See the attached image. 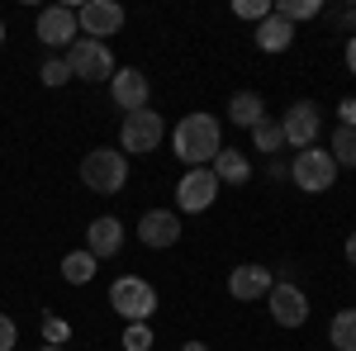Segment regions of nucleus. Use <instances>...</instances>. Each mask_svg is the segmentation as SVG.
<instances>
[{"label":"nucleus","mask_w":356,"mask_h":351,"mask_svg":"<svg viewBox=\"0 0 356 351\" xmlns=\"http://www.w3.org/2000/svg\"><path fill=\"white\" fill-rule=\"evenodd\" d=\"M171 152L186 162V171H191V166H209L223 152L219 119H214V114H186V119L171 129Z\"/></svg>","instance_id":"1"},{"label":"nucleus","mask_w":356,"mask_h":351,"mask_svg":"<svg viewBox=\"0 0 356 351\" xmlns=\"http://www.w3.org/2000/svg\"><path fill=\"white\" fill-rule=\"evenodd\" d=\"M129 181V157L114 152V147H95L81 157V186L95 195H119Z\"/></svg>","instance_id":"2"},{"label":"nucleus","mask_w":356,"mask_h":351,"mask_svg":"<svg viewBox=\"0 0 356 351\" xmlns=\"http://www.w3.org/2000/svg\"><path fill=\"white\" fill-rule=\"evenodd\" d=\"M110 304H114L119 318L147 323V318L157 313V290H152V280H143V275H119L110 285Z\"/></svg>","instance_id":"3"},{"label":"nucleus","mask_w":356,"mask_h":351,"mask_svg":"<svg viewBox=\"0 0 356 351\" xmlns=\"http://www.w3.org/2000/svg\"><path fill=\"white\" fill-rule=\"evenodd\" d=\"M290 181L304 190V195H323V190H332V181H337V162H332L328 147H304V152H295V162H290Z\"/></svg>","instance_id":"4"},{"label":"nucleus","mask_w":356,"mask_h":351,"mask_svg":"<svg viewBox=\"0 0 356 351\" xmlns=\"http://www.w3.org/2000/svg\"><path fill=\"white\" fill-rule=\"evenodd\" d=\"M166 138V124L162 114L147 105L138 109V114H124V129H119V152L129 157V152H157V142Z\"/></svg>","instance_id":"5"},{"label":"nucleus","mask_w":356,"mask_h":351,"mask_svg":"<svg viewBox=\"0 0 356 351\" xmlns=\"http://www.w3.org/2000/svg\"><path fill=\"white\" fill-rule=\"evenodd\" d=\"M67 67H72V76H81V81H114V53L105 43H95V38H76L72 48H67Z\"/></svg>","instance_id":"6"},{"label":"nucleus","mask_w":356,"mask_h":351,"mask_svg":"<svg viewBox=\"0 0 356 351\" xmlns=\"http://www.w3.org/2000/svg\"><path fill=\"white\" fill-rule=\"evenodd\" d=\"M280 133H285V147H295V152L314 147L318 133H323V114H318V105H314V100L290 105V109H285V119H280Z\"/></svg>","instance_id":"7"},{"label":"nucleus","mask_w":356,"mask_h":351,"mask_svg":"<svg viewBox=\"0 0 356 351\" xmlns=\"http://www.w3.org/2000/svg\"><path fill=\"white\" fill-rule=\"evenodd\" d=\"M214 195H219L214 171H209V166H191V171L176 181V209H181V214H204V209L214 204Z\"/></svg>","instance_id":"8"},{"label":"nucleus","mask_w":356,"mask_h":351,"mask_svg":"<svg viewBox=\"0 0 356 351\" xmlns=\"http://www.w3.org/2000/svg\"><path fill=\"white\" fill-rule=\"evenodd\" d=\"M76 28H81L86 38L105 43L110 33H119V28H124V10H119L114 0H86L81 10H76Z\"/></svg>","instance_id":"9"},{"label":"nucleus","mask_w":356,"mask_h":351,"mask_svg":"<svg viewBox=\"0 0 356 351\" xmlns=\"http://www.w3.org/2000/svg\"><path fill=\"white\" fill-rule=\"evenodd\" d=\"M266 309H271V318L280 327H300L309 318V295L300 285H290V280H275L271 295H266Z\"/></svg>","instance_id":"10"},{"label":"nucleus","mask_w":356,"mask_h":351,"mask_svg":"<svg viewBox=\"0 0 356 351\" xmlns=\"http://www.w3.org/2000/svg\"><path fill=\"white\" fill-rule=\"evenodd\" d=\"M38 43H48V48H72L76 43V10H67V5H48V10H38Z\"/></svg>","instance_id":"11"},{"label":"nucleus","mask_w":356,"mask_h":351,"mask_svg":"<svg viewBox=\"0 0 356 351\" xmlns=\"http://www.w3.org/2000/svg\"><path fill=\"white\" fill-rule=\"evenodd\" d=\"M275 285V270L271 266H257V261H247V266H233V275H228V295L243 299V304H252V299H266Z\"/></svg>","instance_id":"12"},{"label":"nucleus","mask_w":356,"mask_h":351,"mask_svg":"<svg viewBox=\"0 0 356 351\" xmlns=\"http://www.w3.org/2000/svg\"><path fill=\"white\" fill-rule=\"evenodd\" d=\"M110 95H114V105L124 109V114H138V109H147V100H152V90H147V76H143L138 67H119V72H114Z\"/></svg>","instance_id":"13"},{"label":"nucleus","mask_w":356,"mask_h":351,"mask_svg":"<svg viewBox=\"0 0 356 351\" xmlns=\"http://www.w3.org/2000/svg\"><path fill=\"white\" fill-rule=\"evenodd\" d=\"M138 243L143 247H176L181 243V214L171 209H147L138 218Z\"/></svg>","instance_id":"14"},{"label":"nucleus","mask_w":356,"mask_h":351,"mask_svg":"<svg viewBox=\"0 0 356 351\" xmlns=\"http://www.w3.org/2000/svg\"><path fill=\"white\" fill-rule=\"evenodd\" d=\"M119 247H124V223L114 214L90 218V228H86V252H90L95 261H105V256H119Z\"/></svg>","instance_id":"15"},{"label":"nucleus","mask_w":356,"mask_h":351,"mask_svg":"<svg viewBox=\"0 0 356 351\" xmlns=\"http://www.w3.org/2000/svg\"><path fill=\"white\" fill-rule=\"evenodd\" d=\"M209 171H214L219 186H243V181H252V162H247L238 147H223L219 157L209 162Z\"/></svg>","instance_id":"16"},{"label":"nucleus","mask_w":356,"mask_h":351,"mask_svg":"<svg viewBox=\"0 0 356 351\" xmlns=\"http://www.w3.org/2000/svg\"><path fill=\"white\" fill-rule=\"evenodd\" d=\"M261 119H266V105H261V95H257V90H238V95L228 100V124H238V129L252 133Z\"/></svg>","instance_id":"17"},{"label":"nucleus","mask_w":356,"mask_h":351,"mask_svg":"<svg viewBox=\"0 0 356 351\" xmlns=\"http://www.w3.org/2000/svg\"><path fill=\"white\" fill-rule=\"evenodd\" d=\"M290 43H295V24H285L280 15H271V19L257 24V48H261V53H285Z\"/></svg>","instance_id":"18"},{"label":"nucleus","mask_w":356,"mask_h":351,"mask_svg":"<svg viewBox=\"0 0 356 351\" xmlns=\"http://www.w3.org/2000/svg\"><path fill=\"white\" fill-rule=\"evenodd\" d=\"M62 280L67 285H90L95 280V256L90 252H67L62 256Z\"/></svg>","instance_id":"19"},{"label":"nucleus","mask_w":356,"mask_h":351,"mask_svg":"<svg viewBox=\"0 0 356 351\" xmlns=\"http://www.w3.org/2000/svg\"><path fill=\"white\" fill-rule=\"evenodd\" d=\"M332 162H337V171L347 166V171H356V129H347V124H337V133H332Z\"/></svg>","instance_id":"20"},{"label":"nucleus","mask_w":356,"mask_h":351,"mask_svg":"<svg viewBox=\"0 0 356 351\" xmlns=\"http://www.w3.org/2000/svg\"><path fill=\"white\" fill-rule=\"evenodd\" d=\"M328 342L337 351H356V309H342L328 327Z\"/></svg>","instance_id":"21"},{"label":"nucleus","mask_w":356,"mask_h":351,"mask_svg":"<svg viewBox=\"0 0 356 351\" xmlns=\"http://www.w3.org/2000/svg\"><path fill=\"white\" fill-rule=\"evenodd\" d=\"M271 15H280L285 24H300V19H318L323 5L318 0H280V5H271Z\"/></svg>","instance_id":"22"},{"label":"nucleus","mask_w":356,"mask_h":351,"mask_svg":"<svg viewBox=\"0 0 356 351\" xmlns=\"http://www.w3.org/2000/svg\"><path fill=\"white\" fill-rule=\"evenodd\" d=\"M252 142H257V152H266V157H275V152L285 147V133H280V124H271V119H261V124L252 129Z\"/></svg>","instance_id":"23"},{"label":"nucleus","mask_w":356,"mask_h":351,"mask_svg":"<svg viewBox=\"0 0 356 351\" xmlns=\"http://www.w3.org/2000/svg\"><path fill=\"white\" fill-rule=\"evenodd\" d=\"M38 81L43 85H67L72 81V67H67V57H48V62H43V67H38Z\"/></svg>","instance_id":"24"},{"label":"nucleus","mask_w":356,"mask_h":351,"mask_svg":"<svg viewBox=\"0 0 356 351\" xmlns=\"http://www.w3.org/2000/svg\"><path fill=\"white\" fill-rule=\"evenodd\" d=\"M124 351H152V327L147 323H129L124 327Z\"/></svg>","instance_id":"25"},{"label":"nucleus","mask_w":356,"mask_h":351,"mask_svg":"<svg viewBox=\"0 0 356 351\" xmlns=\"http://www.w3.org/2000/svg\"><path fill=\"white\" fill-rule=\"evenodd\" d=\"M233 15H238V19H257V24H261V19H271V0H238V5H233Z\"/></svg>","instance_id":"26"},{"label":"nucleus","mask_w":356,"mask_h":351,"mask_svg":"<svg viewBox=\"0 0 356 351\" xmlns=\"http://www.w3.org/2000/svg\"><path fill=\"white\" fill-rule=\"evenodd\" d=\"M67 332H72V327L62 323L57 313H43V337H48V347H62V342H67Z\"/></svg>","instance_id":"27"},{"label":"nucleus","mask_w":356,"mask_h":351,"mask_svg":"<svg viewBox=\"0 0 356 351\" xmlns=\"http://www.w3.org/2000/svg\"><path fill=\"white\" fill-rule=\"evenodd\" d=\"M15 342H19V327L10 313H0V351H15Z\"/></svg>","instance_id":"28"},{"label":"nucleus","mask_w":356,"mask_h":351,"mask_svg":"<svg viewBox=\"0 0 356 351\" xmlns=\"http://www.w3.org/2000/svg\"><path fill=\"white\" fill-rule=\"evenodd\" d=\"M332 24H337V28H356V10H347V5L332 10Z\"/></svg>","instance_id":"29"},{"label":"nucleus","mask_w":356,"mask_h":351,"mask_svg":"<svg viewBox=\"0 0 356 351\" xmlns=\"http://www.w3.org/2000/svg\"><path fill=\"white\" fill-rule=\"evenodd\" d=\"M337 114H342L337 124H347V129H356V100H342V105H337Z\"/></svg>","instance_id":"30"},{"label":"nucleus","mask_w":356,"mask_h":351,"mask_svg":"<svg viewBox=\"0 0 356 351\" xmlns=\"http://www.w3.org/2000/svg\"><path fill=\"white\" fill-rule=\"evenodd\" d=\"M342 57H347V72H352V76H356V33H352V38H347V48H342Z\"/></svg>","instance_id":"31"},{"label":"nucleus","mask_w":356,"mask_h":351,"mask_svg":"<svg viewBox=\"0 0 356 351\" xmlns=\"http://www.w3.org/2000/svg\"><path fill=\"white\" fill-rule=\"evenodd\" d=\"M271 176H275V181H285V176H290V162H280V157H271Z\"/></svg>","instance_id":"32"},{"label":"nucleus","mask_w":356,"mask_h":351,"mask_svg":"<svg viewBox=\"0 0 356 351\" xmlns=\"http://www.w3.org/2000/svg\"><path fill=\"white\" fill-rule=\"evenodd\" d=\"M347 266H356V233L347 238Z\"/></svg>","instance_id":"33"},{"label":"nucleus","mask_w":356,"mask_h":351,"mask_svg":"<svg viewBox=\"0 0 356 351\" xmlns=\"http://www.w3.org/2000/svg\"><path fill=\"white\" fill-rule=\"evenodd\" d=\"M181 351H209V347H204V342H186Z\"/></svg>","instance_id":"34"},{"label":"nucleus","mask_w":356,"mask_h":351,"mask_svg":"<svg viewBox=\"0 0 356 351\" xmlns=\"http://www.w3.org/2000/svg\"><path fill=\"white\" fill-rule=\"evenodd\" d=\"M38 351H67V347H38Z\"/></svg>","instance_id":"35"},{"label":"nucleus","mask_w":356,"mask_h":351,"mask_svg":"<svg viewBox=\"0 0 356 351\" xmlns=\"http://www.w3.org/2000/svg\"><path fill=\"white\" fill-rule=\"evenodd\" d=\"M0 43H5V24H0Z\"/></svg>","instance_id":"36"}]
</instances>
